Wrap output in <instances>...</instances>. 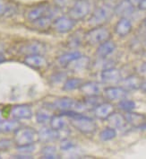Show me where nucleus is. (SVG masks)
<instances>
[{
	"instance_id": "obj_35",
	"label": "nucleus",
	"mask_w": 146,
	"mask_h": 159,
	"mask_svg": "<svg viewBox=\"0 0 146 159\" xmlns=\"http://www.w3.org/2000/svg\"><path fill=\"white\" fill-rule=\"evenodd\" d=\"M35 149L34 144L32 145H27V146H21V147H17V150L21 153V154H24V155H29L30 153L33 152Z\"/></svg>"
},
{
	"instance_id": "obj_48",
	"label": "nucleus",
	"mask_w": 146,
	"mask_h": 159,
	"mask_svg": "<svg viewBox=\"0 0 146 159\" xmlns=\"http://www.w3.org/2000/svg\"><path fill=\"white\" fill-rule=\"evenodd\" d=\"M145 42H146V41H145Z\"/></svg>"
},
{
	"instance_id": "obj_23",
	"label": "nucleus",
	"mask_w": 146,
	"mask_h": 159,
	"mask_svg": "<svg viewBox=\"0 0 146 159\" xmlns=\"http://www.w3.org/2000/svg\"><path fill=\"white\" fill-rule=\"evenodd\" d=\"M21 127L19 120H2L0 121V132L2 133H10L15 132Z\"/></svg>"
},
{
	"instance_id": "obj_27",
	"label": "nucleus",
	"mask_w": 146,
	"mask_h": 159,
	"mask_svg": "<svg viewBox=\"0 0 146 159\" xmlns=\"http://www.w3.org/2000/svg\"><path fill=\"white\" fill-rule=\"evenodd\" d=\"M41 157L42 158L54 159L59 158L58 152L57 148L53 146H46L41 149Z\"/></svg>"
},
{
	"instance_id": "obj_31",
	"label": "nucleus",
	"mask_w": 146,
	"mask_h": 159,
	"mask_svg": "<svg viewBox=\"0 0 146 159\" xmlns=\"http://www.w3.org/2000/svg\"><path fill=\"white\" fill-rule=\"evenodd\" d=\"M52 23H53V19L50 17H43V18H41L39 20H36L34 22H32L33 25H35L37 28H40V29L48 28L50 25H52Z\"/></svg>"
},
{
	"instance_id": "obj_5",
	"label": "nucleus",
	"mask_w": 146,
	"mask_h": 159,
	"mask_svg": "<svg viewBox=\"0 0 146 159\" xmlns=\"http://www.w3.org/2000/svg\"><path fill=\"white\" fill-rule=\"evenodd\" d=\"M92 5L89 0H75L69 7L68 16L75 22L85 19L91 13Z\"/></svg>"
},
{
	"instance_id": "obj_14",
	"label": "nucleus",
	"mask_w": 146,
	"mask_h": 159,
	"mask_svg": "<svg viewBox=\"0 0 146 159\" xmlns=\"http://www.w3.org/2000/svg\"><path fill=\"white\" fill-rule=\"evenodd\" d=\"M79 89H80L81 93L83 94H84L86 97H89V96L100 95V93L102 91V86L98 82L92 81V82L83 83Z\"/></svg>"
},
{
	"instance_id": "obj_36",
	"label": "nucleus",
	"mask_w": 146,
	"mask_h": 159,
	"mask_svg": "<svg viewBox=\"0 0 146 159\" xmlns=\"http://www.w3.org/2000/svg\"><path fill=\"white\" fill-rule=\"evenodd\" d=\"M54 2L57 7H58L59 8H63V7H71L75 2V0H54Z\"/></svg>"
},
{
	"instance_id": "obj_33",
	"label": "nucleus",
	"mask_w": 146,
	"mask_h": 159,
	"mask_svg": "<svg viewBox=\"0 0 146 159\" xmlns=\"http://www.w3.org/2000/svg\"><path fill=\"white\" fill-rule=\"evenodd\" d=\"M12 8L13 7L10 6L7 0H0V18L8 14Z\"/></svg>"
},
{
	"instance_id": "obj_42",
	"label": "nucleus",
	"mask_w": 146,
	"mask_h": 159,
	"mask_svg": "<svg viewBox=\"0 0 146 159\" xmlns=\"http://www.w3.org/2000/svg\"><path fill=\"white\" fill-rule=\"evenodd\" d=\"M135 7H137L138 6V4H139V2L141 1V0H129Z\"/></svg>"
},
{
	"instance_id": "obj_22",
	"label": "nucleus",
	"mask_w": 146,
	"mask_h": 159,
	"mask_svg": "<svg viewBox=\"0 0 146 159\" xmlns=\"http://www.w3.org/2000/svg\"><path fill=\"white\" fill-rule=\"evenodd\" d=\"M90 64H91V60L88 57L81 56L75 60L72 61L67 66V67H68L69 70L76 72V71H82V70L86 69L87 67L90 66Z\"/></svg>"
},
{
	"instance_id": "obj_11",
	"label": "nucleus",
	"mask_w": 146,
	"mask_h": 159,
	"mask_svg": "<svg viewBox=\"0 0 146 159\" xmlns=\"http://www.w3.org/2000/svg\"><path fill=\"white\" fill-rule=\"evenodd\" d=\"M101 79L104 84H118L122 79V75L118 68L110 67L101 70Z\"/></svg>"
},
{
	"instance_id": "obj_44",
	"label": "nucleus",
	"mask_w": 146,
	"mask_h": 159,
	"mask_svg": "<svg viewBox=\"0 0 146 159\" xmlns=\"http://www.w3.org/2000/svg\"><path fill=\"white\" fill-rule=\"evenodd\" d=\"M2 120H4V116H3V112H2V111H0V121H1Z\"/></svg>"
},
{
	"instance_id": "obj_16",
	"label": "nucleus",
	"mask_w": 146,
	"mask_h": 159,
	"mask_svg": "<svg viewBox=\"0 0 146 159\" xmlns=\"http://www.w3.org/2000/svg\"><path fill=\"white\" fill-rule=\"evenodd\" d=\"M24 62L27 66L35 68V69H41L47 66L48 62L47 59L43 57L41 54H33V55H28L25 56Z\"/></svg>"
},
{
	"instance_id": "obj_20",
	"label": "nucleus",
	"mask_w": 146,
	"mask_h": 159,
	"mask_svg": "<svg viewBox=\"0 0 146 159\" xmlns=\"http://www.w3.org/2000/svg\"><path fill=\"white\" fill-rule=\"evenodd\" d=\"M108 123L110 127L114 128V129H124L126 125H127V120L125 115H122L119 112H113L111 113L109 118L107 119Z\"/></svg>"
},
{
	"instance_id": "obj_39",
	"label": "nucleus",
	"mask_w": 146,
	"mask_h": 159,
	"mask_svg": "<svg viewBox=\"0 0 146 159\" xmlns=\"http://www.w3.org/2000/svg\"><path fill=\"white\" fill-rule=\"evenodd\" d=\"M137 7L142 11H146V0H141L138 4Z\"/></svg>"
},
{
	"instance_id": "obj_32",
	"label": "nucleus",
	"mask_w": 146,
	"mask_h": 159,
	"mask_svg": "<svg viewBox=\"0 0 146 159\" xmlns=\"http://www.w3.org/2000/svg\"><path fill=\"white\" fill-rule=\"evenodd\" d=\"M84 102H85V104L89 108L90 107L94 108L97 105L101 104L103 102H102V99L100 97V95H96V96H89V97H86Z\"/></svg>"
},
{
	"instance_id": "obj_15",
	"label": "nucleus",
	"mask_w": 146,
	"mask_h": 159,
	"mask_svg": "<svg viewBox=\"0 0 146 159\" xmlns=\"http://www.w3.org/2000/svg\"><path fill=\"white\" fill-rule=\"evenodd\" d=\"M115 111V107L110 102H101V104L94 107L93 112L95 117L100 120H107L109 116Z\"/></svg>"
},
{
	"instance_id": "obj_34",
	"label": "nucleus",
	"mask_w": 146,
	"mask_h": 159,
	"mask_svg": "<svg viewBox=\"0 0 146 159\" xmlns=\"http://www.w3.org/2000/svg\"><path fill=\"white\" fill-rule=\"evenodd\" d=\"M75 144L73 143V141L69 140L67 139H62L61 141L60 148L62 150L64 151H72L74 148H75Z\"/></svg>"
},
{
	"instance_id": "obj_10",
	"label": "nucleus",
	"mask_w": 146,
	"mask_h": 159,
	"mask_svg": "<svg viewBox=\"0 0 146 159\" xmlns=\"http://www.w3.org/2000/svg\"><path fill=\"white\" fill-rule=\"evenodd\" d=\"M104 97L109 101H120L127 98L128 91L122 86H110L103 90Z\"/></svg>"
},
{
	"instance_id": "obj_24",
	"label": "nucleus",
	"mask_w": 146,
	"mask_h": 159,
	"mask_svg": "<svg viewBox=\"0 0 146 159\" xmlns=\"http://www.w3.org/2000/svg\"><path fill=\"white\" fill-rule=\"evenodd\" d=\"M49 124L53 129L56 130H60L67 129V116L60 113L59 115H54L52 116L51 120L49 121Z\"/></svg>"
},
{
	"instance_id": "obj_1",
	"label": "nucleus",
	"mask_w": 146,
	"mask_h": 159,
	"mask_svg": "<svg viewBox=\"0 0 146 159\" xmlns=\"http://www.w3.org/2000/svg\"><path fill=\"white\" fill-rule=\"evenodd\" d=\"M61 113L70 118L71 125L83 134H93L97 130V124L94 120L83 113H78L75 111H62Z\"/></svg>"
},
{
	"instance_id": "obj_28",
	"label": "nucleus",
	"mask_w": 146,
	"mask_h": 159,
	"mask_svg": "<svg viewBox=\"0 0 146 159\" xmlns=\"http://www.w3.org/2000/svg\"><path fill=\"white\" fill-rule=\"evenodd\" d=\"M117 136V130L116 129L109 127L102 129L100 133V139L101 141H110L113 139H115Z\"/></svg>"
},
{
	"instance_id": "obj_40",
	"label": "nucleus",
	"mask_w": 146,
	"mask_h": 159,
	"mask_svg": "<svg viewBox=\"0 0 146 159\" xmlns=\"http://www.w3.org/2000/svg\"><path fill=\"white\" fill-rule=\"evenodd\" d=\"M139 71H140L141 75H143L144 76H146V61L141 65V67L139 68Z\"/></svg>"
},
{
	"instance_id": "obj_19",
	"label": "nucleus",
	"mask_w": 146,
	"mask_h": 159,
	"mask_svg": "<svg viewBox=\"0 0 146 159\" xmlns=\"http://www.w3.org/2000/svg\"><path fill=\"white\" fill-rule=\"evenodd\" d=\"M125 118H126L127 123H128L135 128H139L146 122V117L144 114L133 112V111L127 112Z\"/></svg>"
},
{
	"instance_id": "obj_2",
	"label": "nucleus",
	"mask_w": 146,
	"mask_h": 159,
	"mask_svg": "<svg viewBox=\"0 0 146 159\" xmlns=\"http://www.w3.org/2000/svg\"><path fill=\"white\" fill-rule=\"evenodd\" d=\"M49 106L53 107V109L58 110L62 111H75L78 113H84L89 107L85 104L84 102H80L68 98V97H63L55 100L52 103L49 104Z\"/></svg>"
},
{
	"instance_id": "obj_17",
	"label": "nucleus",
	"mask_w": 146,
	"mask_h": 159,
	"mask_svg": "<svg viewBox=\"0 0 146 159\" xmlns=\"http://www.w3.org/2000/svg\"><path fill=\"white\" fill-rule=\"evenodd\" d=\"M133 29V25L128 18H120L114 27L115 33L120 37H125L128 35Z\"/></svg>"
},
{
	"instance_id": "obj_13",
	"label": "nucleus",
	"mask_w": 146,
	"mask_h": 159,
	"mask_svg": "<svg viewBox=\"0 0 146 159\" xmlns=\"http://www.w3.org/2000/svg\"><path fill=\"white\" fill-rule=\"evenodd\" d=\"M45 45L40 42H32L24 44L20 48V53L24 54L25 56L33 55V54H42L45 52Z\"/></svg>"
},
{
	"instance_id": "obj_29",
	"label": "nucleus",
	"mask_w": 146,
	"mask_h": 159,
	"mask_svg": "<svg viewBox=\"0 0 146 159\" xmlns=\"http://www.w3.org/2000/svg\"><path fill=\"white\" fill-rule=\"evenodd\" d=\"M52 115L49 111L46 110H40L36 113V120L40 124H46L50 121Z\"/></svg>"
},
{
	"instance_id": "obj_37",
	"label": "nucleus",
	"mask_w": 146,
	"mask_h": 159,
	"mask_svg": "<svg viewBox=\"0 0 146 159\" xmlns=\"http://www.w3.org/2000/svg\"><path fill=\"white\" fill-rule=\"evenodd\" d=\"M67 77V75L63 72H60V73H56L53 75H51L50 79L53 81V83H60L62 82L65 78Z\"/></svg>"
},
{
	"instance_id": "obj_9",
	"label": "nucleus",
	"mask_w": 146,
	"mask_h": 159,
	"mask_svg": "<svg viewBox=\"0 0 146 159\" xmlns=\"http://www.w3.org/2000/svg\"><path fill=\"white\" fill-rule=\"evenodd\" d=\"M135 12V7L129 0H122L114 7V15L120 18H130Z\"/></svg>"
},
{
	"instance_id": "obj_43",
	"label": "nucleus",
	"mask_w": 146,
	"mask_h": 159,
	"mask_svg": "<svg viewBox=\"0 0 146 159\" xmlns=\"http://www.w3.org/2000/svg\"><path fill=\"white\" fill-rule=\"evenodd\" d=\"M6 60V59H5V57L2 55V54H0V64L2 63V62H4Z\"/></svg>"
},
{
	"instance_id": "obj_7",
	"label": "nucleus",
	"mask_w": 146,
	"mask_h": 159,
	"mask_svg": "<svg viewBox=\"0 0 146 159\" xmlns=\"http://www.w3.org/2000/svg\"><path fill=\"white\" fill-rule=\"evenodd\" d=\"M38 132H39L40 140L43 142H51L58 139H67L68 135V130L67 129L56 130V129H53L51 127L50 128L44 127L42 129H41Z\"/></svg>"
},
{
	"instance_id": "obj_4",
	"label": "nucleus",
	"mask_w": 146,
	"mask_h": 159,
	"mask_svg": "<svg viewBox=\"0 0 146 159\" xmlns=\"http://www.w3.org/2000/svg\"><path fill=\"white\" fill-rule=\"evenodd\" d=\"M40 140L39 132L32 128H19L15 131L14 143L17 146H27L35 144Z\"/></svg>"
},
{
	"instance_id": "obj_46",
	"label": "nucleus",
	"mask_w": 146,
	"mask_h": 159,
	"mask_svg": "<svg viewBox=\"0 0 146 159\" xmlns=\"http://www.w3.org/2000/svg\"><path fill=\"white\" fill-rule=\"evenodd\" d=\"M0 158H1V157H0Z\"/></svg>"
},
{
	"instance_id": "obj_8",
	"label": "nucleus",
	"mask_w": 146,
	"mask_h": 159,
	"mask_svg": "<svg viewBox=\"0 0 146 159\" xmlns=\"http://www.w3.org/2000/svg\"><path fill=\"white\" fill-rule=\"evenodd\" d=\"M76 22L69 16H58L56 18L53 23L54 30L58 34H67L73 30Z\"/></svg>"
},
{
	"instance_id": "obj_45",
	"label": "nucleus",
	"mask_w": 146,
	"mask_h": 159,
	"mask_svg": "<svg viewBox=\"0 0 146 159\" xmlns=\"http://www.w3.org/2000/svg\"><path fill=\"white\" fill-rule=\"evenodd\" d=\"M144 25L146 26V17L144 18Z\"/></svg>"
},
{
	"instance_id": "obj_3",
	"label": "nucleus",
	"mask_w": 146,
	"mask_h": 159,
	"mask_svg": "<svg viewBox=\"0 0 146 159\" xmlns=\"http://www.w3.org/2000/svg\"><path fill=\"white\" fill-rule=\"evenodd\" d=\"M114 16V7L110 5H102L95 9L88 19V24L92 26H101L108 23Z\"/></svg>"
},
{
	"instance_id": "obj_18",
	"label": "nucleus",
	"mask_w": 146,
	"mask_h": 159,
	"mask_svg": "<svg viewBox=\"0 0 146 159\" xmlns=\"http://www.w3.org/2000/svg\"><path fill=\"white\" fill-rule=\"evenodd\" d=\"M116 48H117L116 44L110 40H108V41L102 42L99 45L98 49L96 50V54L100 59L101 58V59L108 58L110 55H111L112 53L115 51Z\"/></svg>"
},
{
	"instance_id": "obj_25",
	"label": "nucleus",
	"mask_w": 146,
	"mask_h": 159,
	"mask_svg": "<svg viewBox=\"0 0 146 159\" xmlns=\"http://www.w3.org/2000/svg\"><path fill=\"white\" fill-rule=\"evenodd\" d=\"M81 56H82V54L79 51H76V50L67 52V53H65V54L61 55L60 57H58V63L60 65L61 67H67L72 61L75 60Z\"/></svg>"
},
{
	"instance_id": "obj_38",
	"label": "nucleus",
	"mask_w": 146,
	"mask_h": 159,
	"mask_svg": "<svg viewBox=\"0 0 146 159\" xmlns=\"http://www.w3.org/2000/svg\"><path fill=\"white\" fill-rule=\"evenodd\" d=\"M13 145V141L9 139L0 140V150H7Z\"/></svg>"
},
{
	"instance_id": "obj_30",
	"label": "nucleus",
	"mask_w": 146,
	"mask_h": 159,
	"mask_svg": "<svg viewBox=\"0 0 146 159\" xmlns=\"http://www.w3.org/2000/svg\"><path fill=\"white\" fill-rule=\"evenodd\" d=\"M118 108L126 112H128V111H134L135 108V102L134 101L128 100L127 98L120 100L118 102Z\"/></svg>"
},
{
	"instance_id": "obj_6",
	"label": "nucleus",
	"mask_w": 146,
	"mask_h": 159,
	"mask_svg": "<svg viewBox=\"0 0 146 159\" xmlns=\"http://www.w3.org/2000/svg\"><path fill=\"white\" fill-rule=\"evenodd\" d=\"M110 32L102 26H96L84 34V41L89 45H100L101 43L110 40Z\"/></svg>"
},
{
	"instance_id": "obj_12",
	"label": "nucleus",
	"mask_w": 146,
	"mask_h": 159,
	"mask_svg": "<svg viewBox=\"0 0 146 159\" xmlns=\"http://www.w3.org/2000/svg\"><path fill=\"white\" fill-rule=\"evenodd\" d=\"M11 116L15 120H29L32 117L33 112L32 108L26 104H19L12 107L10 111Z\"/></svg>"
},
{
	"instance_id": "obj_41",
	"label": "nucleus",
	"mask_w": 146,
	"mask_h": 159,
	"mask_svg": "<svg viewBox=\"0 0 146 159\" xmlns=\"http://www.w3.org/2000/svg\"><path fill=\"white\" fill-rule=\"evenodd\" d=\"M140 88H141L143 91L146 92V80H144V81H142L141 85H140Z\"/></svg>"
},
{
	"instance_id": "obj_21",
	"label": "nucleus",
	"mask_w": 146,
	"mask_h": 159,
	"mask_svg": "<svg viewBox=\"0 0 146 159\" xmlns=\"http://www.w3.org/2000/svg\"><path fill=\"white\" fill-rule=\"evenodd\" d=\"M120 84L123 88H125L126 90H136L138 88H140V85L142 83V79L137 76V75H130L127 76L124 79L120 80Z\"/></svg>"
},
{
	"instance_id": "obj_47",
	"label": "nucleus",
	"mask_w": 146,
	"mask_h": 159,
	"mask_svg": "<svg viewBox=\"0 0 146 159\" xmlns=\"http://www.w3.org/2000/svg\"><path fill=\"white\" fill-rule=\"evenodd\" d=\"M0 54H1V53H0Z\"/></svg>"
},
{
	"instance_id": "obj_26",
	"label": "nucleus",
	"mask_w": 146,
	"mask_h": 159,
	"mask_svg": "<svg viewBox=\"0 0 146 159\" xmlns=\"http://www.w3.org/2000/svg\"><path fill=\"white\" fill-rule=\"evenodd\" d=\"M83 83L84 81L80 78H76V77L69 78V79H67L66 82L64 83L63 89L65 91H72V90L80 88V86L83 84Z\"/></svg>"
}]
</instances>
